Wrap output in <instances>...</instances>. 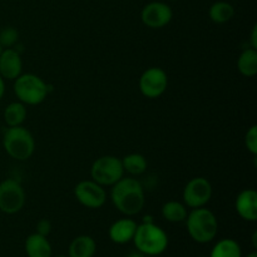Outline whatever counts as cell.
<instances>
[{
	"label": "cell",
	"mask_w": 257,
	"mask_h": 257,
	"mask_svg": "<svg viewBox=\"0 0 257 257\" xmlns=\"http://www.w3.org/2000/svg\"><path fill=\"white\" fill-rule=\"evenodd\" d=\"M110 200L120 213L135 216L145 207V188L137 178L122 177L112 186Z\"/></svg>",
	"instance_id": "obj_1"
},
{
	"label": "cell",
	"mask_w": 257,
	"mask_h": 257,
	"mask_svg": "<svg viewBox=\"0 0 257 257\" xmlns=\"http://www.w3.org/2000/svg\"><path fill=\"white\" fill-rule=\"evenodd\" d=\"M188 235L197 243H208L215 240L218 231V222L215 213L205 207L192 208L186 217Z\"/></svg>",
	"instance_id": "obj_2"
},
{
	"label": "cell",
	"mask_w": 257,
	"mask_h": 257,
	"mask_svg": "<svg viewBox=\"0 0 257 257\" xmlns=\"http://www.w3.org/2000/svg\"><path fill=\"white\" fill-rule=\"evenodd\" d=\"M136 248L146 256H158L168 247V236L155 222H142L137 226L135 237Z\"/></svg>",
	"instance_id": "obj_3"
},
{
	"label": "cell",
	"mask_w": 257,
	"mask_h": 257,
	"mask_svg": "<svg viewBox=\"0 0 257 257\" xmlns=\"http://www.w3.org/2000/svg\"><path fill=\"white\" fill-rule=\"evenodd\" d=\"M5 152L17 161H27L34 153L35 141L29 130L23 125L9 127L3 135Z\"/></svg>",
	"instance_id": "obj_4"
},
{
	"label": "cell",
	"mask_w": 257,
	"mask_h": 257,
	"mask_svg": "<svg viewBox=\"0 0 257 257\" xmlns=\"http://www.w3.org/2000/svg\"><path fill=\"white\" fill-rule=\"evenodd\" d=\"M14 93L19 102L27 105H38L49 94V85L38 75L27 73L15 79Z\"/></svg>",
	"instance_id": "obj_5"
},
{
	"label": "cell",
	"mask_w": 257,
	"mask_h": 257,
	"mask_svg": "<svg viewBox=\"0 0 257 257\" xmlns=\"http://www.w3.org/2000/svg\"><path fill=\"white\" fill-rule=\"evenodd\" d=\"M124 175L122 161L115 156H102L93 162L90 177L100 186H113Z\"/></svg>",
	"instance_id": "obj_6"
},
{
	"label": "cell",
	"mask_w": 257,
	"mask_h": 257,
	"mask_svg": "<svg viewBox=\"0 0 257 257\" xmlns=\"http://www.w3.org/2000/svg\"><path fill=\"white\" fill-rule=\"evenodd\" d=\"M27 196L19 181L7 178L0 182V211L7 215H14L24 207Z\"/></svg>",
	"instance_id": "obj_7"
},
{
	"label": "cell",
	"mask_w": 257,
	"mask_h": 257,
	"mask_svg": "<svg viewBox=\"0 0 257 257\" xmlns=\"http://www.w3.org/2000/svg\"><path fill=\"white\" fill-rule=\"evenodd\" d=\"M183 203L190 208L205 207L212 197V186L205 177H195L183 188Z\"/></svg>",
	"instance_id": "obj_8"
},
{
	"label": "cell",
	"mask_w": 257,
	"mask_h": 257,
	"mask_svg": "<svg viewBox=\"0 0 257 257\" xmlns=\"http://www.w3.org/2000/svg\"><path fill=\"white\" fill-rule=\"evenodd\" d=\"M74 196L78 202L90 210H97L104 206L107 201V192L104 187L93 180L80 181L74 187Z\"/></svg>",
	"instance_id": "obj_9"
},
{
	"label": "cell",
	"mask_w": 257,
	"mask_h": 257,
	"mask_svg": "<svg viewBox=\"0 0 257 257\" xmlns=\"http://www.w3.org/2000/svg\"><path fill=\"white\" fill-rule=\"evenodd\" d=\"M167 87L168 77L162 68H148L140 78L141 93L150 99L161 97L167 90Z\"/></svg>",
	"instance_id": "obj_10"
},
{
	"label": "cell",
	"mask_w": 257,
	"mask_h": 257,
	"mask_svg": "<svg viewBox=\"0 0 257 257\" xmlns=\"http://www.w3.org/2000/svg\"><path fill=\"white\" fill-rule=\"evenodd\" d=\"M173 12L171 7L162 2H151L141 12V20L151 29H161L171 23Z\"/></svg>",
	"instance_id": "obj_11"
},
{
	"label": "cell",
	"mask_w": 257,
	"mask_h": 257,
	"mask_svg": "<svg viewBox=\"0 0 257 257\" xmlns=\"http://www.w3.org/2000/svg\"><path fill=\"white\" fill-rule=\"evenodd\" d=\"M23 70L20 53L13 48H4L0 53V75L4 79L15 80Z\"/></svg>",
	"instance_id": "obj_12"
},
{
	"label": "cell",
	"mask_w": 257,
	"mask_h": 257,
	"mask_svg": "<svg viewBox=\"0 0 257 257\" xmlns=\"http://www.w3.org/2000/svg\"><path fill=\"white\" fill-rule=\"evenodd\" d=\"M236 212L242 220L255 222L257 220V193L255 190L241 191L235 201Z\"/></svg>",
	"instance_id": "obj_13"
},
{
	"label": "cell",
	"mask_w": 257,
	"mask_h": 257,
	"mask_svg": "<svg viewBox=\"0 0 257 257\" xmlns=\"http://www.w3.org/2000/svg\"><path fill=\"white\" fill-rule=\"evenodd\" d=\"M137 222L132 218H120L110 225L108 235L112 242L117 245H124L131 242L135 237L136 230H137Z\"/></svg>",
	"instance_id": "obj_14"
},
{
	"label": "cell",
	"mask_w": 257,
	"mask_h": 257,
	"mask_svg": "<svg viewBox=\"0 0 257 257\" xmlns=\"http://www.w3.org/2000/svg\"><path fill=\"white\" fill-rule=\"evenodd\" d=\"M25 253L28 257H52V245L45 236L32 233L25 240Z\"/></svg>",
	"instance_id": "obj_15"
},
{
	"label": "cell",
	"mask_w": 257,
	"mask_h": 257,
	"mask_svg": "<svg viewBox=\"0 0 257 257\" xmlns=\"http://www.w3.org/2000/svg\"><path fill=\"white\" fill-rule=\"evenodd\" d=\"M97 251L94 238L88 235H80L72 241L68 257H93Z\"/></svg>",
	"instance_id": "obj_16"
},
{
	"label": "cell",
	"mask_w": 257,
	"mask_h": 257,
	"mask_svg": "<svg viewBox=\"0 0 257 257\" xmlns=\"http://www.w3.org/2000/svg\"><path fill=\"white\" fill-rule=\"evenodd\" d=\"M237 69L242 75L252 78L257 74V49L247 48L237 59Z\"/></svg>",
	"instance_id": "obj_17"
},
{
	"label": "cell",
	"mask_w": 257,
	"mask_h": 257,
	"mask_svg": "<svg viewBox=\"0 0 257 257\" xmlns=\"http://www.w3.org/2000/svg\"><path fill=\"white\" fill-rule=\"evenodd\" d=\"M210 257H242V250L237 241L223 238L213 246Z\"/></svg>",
	"instance_id": "obj_18"
},
{
	"label": "cell",
	"mask_w": 257,
	"mask_h": 257,
	"mask_svg": "<svg viewBox=\"0 0 257 257\" xmlns=\"http://www.w3.org/2000/svg\"><path fill=\"white\" fill-rule=\"evenodd\" d=\"M27 107L22 102H13L7 105L4 110V120L8 127L22 125L27 118Z\"/></svg>",
	"instance_id": "obj_19"
},
{
	"label": "cell",
	"mask_w": 257,
	"mask_h": 257,
	"mask_svg": "<svg viewBox=\"0 0 257 257\" xmlns=\"http://www.w3.org/2000/svg\"><path fill=\"white\" fill-rule=\"evenodd\" d=\"M208 15L215 24H225L233 18L235 8L227 2L213 3L208 10Z\"/></svg>",
	"instance_id": "obj_20"
},
{
	"label": "cell",
	"mask_w": 257,
	"mask_h": 257,
	"mask_svg": "<svg viewBox=\"0 0 257 257\" xmlns=\"http://www.w3.org/2000/svg\"><path fill=\"white\" fill-rule=\"evenodd\" d=\"M187 213L185 203L178 201H168L162 206V217L168 222H183L187 217Z\"/></svg>",
	"instance_id": "obj_21"
},
{
	"label": "cell",
	"mask_w": 257,
	"mask_h": 257,
	"mask_svg": "<svg viewBox=\"0 0 257 257\" xmlns=\"http://www.w3.org/2000/svg\"><path fill=\"white\" fill-rule=\"evenodd\" d=\"M120 161L124 172H128L132 176H140L147 171V160L141 153H131L124 156Z\"/></svg>",
	"instance_id": "obj_22"
},
{
	"label": "cell",
	"mask_w": 257,
	"mask_h": 257,
	"mask_svg": "<svg viewBox=\"0 0 257 257\" xmlns=\"http://www.w3.org/2000/svg\"><path fill=\"white\" fill-rule=\"evenodd\" d=\"M19 39V32L13 27H7L0 32V45L2 48H12Z\"/></svg>",
	"instance_id": "obj_23"
},
{
	"label": "cell",
	"mask_w": 257,
	"mask_h": 257,
	"mask_svg": "<svg viewBox=\"0 0 257 257\" xmlns=\"http://www.w3.org/2000/svg\"><path fill=\"white\" fill-rule=\"evenodd\" d=\"M245 146L251 155H257V127L252 125L250 130L246 132L245 136Z\"/></svg>",
	"instance_id": "obj_24"
},
{
	"label": "cell",
	"mask_w": 257,
	"mask_h": 257,
	"mask_svg": "<svg viewBox=\"0 0 257 257\" xmlns=\"http://www.w3.org/2000/svg\"><path fill=\"white\" fill-rule=\"evenodd\" d=\"M50 231H52V223H50V221L47 220V218H43V220H40L39 222L37 223V233H39V235L48 237Z\"/></svg>",
	"instance_id": "obj_25"
},
{
	"label": "cell",
	"mask_w": 257,
	"mask_h": 257,
	"mask_svg": "<svg viewBox=\"0 0 257 257\" xmlns=\"http://www.w3.org/2000/svg\"><path fill=\"white\" fill-rule=\"evenodd\" d=\"M251 48L257 49V27L252 28V32H251Z\"/></svg>",
	"instance_id": "obj_26"
},
{
	"label": "cell",
	"mask_w": 257,
	"mask_h": 257,
	"mask_svg": "<svg viewBox=\"0 0 257 257\" xmlns=\"http://www.w3.org/2000/svg\"><path fill=\"white\" fill-rule=\"evenodd\" d=\"M5 94V79L0 75V99L4 97Z\"/></svg>",
	"instance_id": "obj_27"
},
{
	"label": "cell",
	"mask_w": 257,
	"mask_h": 257,
	"mask_svg": "<svg viewBox=\"0 0 257 257\" xmlns=\"http://www.w3.org/2000/svg\"><path fill=\"white\" fill-rule=\"evenodd\" d=\"M125 257H147L145 255V253L140 252V251H133V252H131L130 255H127Z\"/></svg>",
	"instance_id": "obj_28"
},
{
	"label": "cell",
	"mask_w": 257,
	"mask_h": 257,
	"mask_svg": "<svg viewBox=\"0 0 257 257\" xmlns=\"http://www.w3.org/2000/svg\"><path fill=\"white\" fill-rule=\"evenodd\" d=\"M143 222H155V221H153V217L152 216H145V217H143Z\"/></svg>",
	"instance_id": "obj_29"
},
{
	"label": "cell",
	"mask_w": 257,
	"mask_h": 257,
	"mask_svg": "<svg viewBox=\"0 0 257 257\" xmlns=\"http://www.w3.org/2000/svg\"><path fill=\"white\" fill-rule=\"evenodd\" d=\"M246 257H257V252H256V251H252V252L248 253V255Z\"/></svg>",
	"instance_id": "obj_30"
},
{
	"label": "cell",
	"mask_w": 257,
	"mask_h": 257,
	"mask_svg": "<svg viewBox=\"0 0 257 257\" xmlns=\"http://www.w3.org/2000/svg\"><path fill=\"white\" fill-rule=\"evenodd\" d=\"M2 50H3V48H2V45H0V53H2Z\"/></svg>",
	"instance_id": "obj_31"
},
{
	"label": "cell",
	"mask_w": 257,
	"mask_h": 257,
	"mask_svg": "<svg viewBox=\"0 0 257 257\" xmlns=\"http://www.w3.org/2000/svg\"><path fill=\"white\" fill-rule=\"evenodd\" d=\"M55 257H67V256H55Z\"/></svg>",
	"instance_id": "obj_32"
},
{
	"label": "cell",
	"mask_w": 257,
	"mask_h": 257,
	"mask_svg": "<svg viewBox=\"0 0 257 257\" xmlns=\"http://www.w3.org/2000/svg\"><path fill=\"white\" fill-rule=\"evenodd\" d=\"M171 2H176V0H171Z\"/></svg>",
	"instance_id": "obj_33"
},
{
	"label": "cell",
	"mask_w": 257,
	"mask_h": 257,
	"mask_svg": "<svg viewBox=\"0 0 257 257\" xmlns=\"http://www.w3.org/2000/svg\"><path fill=\"white\" fill-rule=\"evenodd\" d=\"M201 257H205V256H201Z\"/></svg>",
	"instance_id": "obj_34"
}]
</instances>
